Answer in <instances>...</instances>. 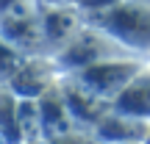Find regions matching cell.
I'll list each match as a JSON object with an SVG mask.
<instances>
[{"mask_svg":"<svg viewBox=\"0 0 150 144\" xmlns=\"http://www.w3.org/2000/svg\"><path fill=\"white\" fill-rule=\"evenodd\" d=\"M86 22L120 42L131 53H150V6L131 0H111L97 11H89Z\"/></svg>","mask_w":150,"mask_h":144,"instance_id":"obj_1","label":"cell"},{"mask_svg":"<svg viewBox=\"0 0 150 144\" xmlns=\"http://www.w3.org/2000/svg\"><path fill=\"white\" fill-rule=\"evenodd\" d=\"M114 55H136V53L125 50L120 42H114L100 28L86 25V28H75L72 36L53 53V64L59 70V75H70L100 58H114Z\"/></svg>","mask_w":150,"mask_h":144,"instance_id":"obj_2","label":"cell"},{"mask_svg":"<svg viewBox=\"0 0 150 144\" xmlns=\"http://www.w3.org/2000/svg\"><path fill=\"white\" fill-rule=\"evenodd\" d=\"M142 58L139 55H114V58H100L95 64L83 67L78 72H70V78H75L81 86H86L89 91H95L97 97L111 103L120 94L125 83L142 70Z\"/></svg>","mask_w":150,"mask_h":144,"instance_id":"obj_3","label":"cell"},{"mask_svg":"<svg viewBox=\"0 0 150 144\" xmlns=\"http://www.w3.org/2000/svg\"><path fill=\"white\" fill-rule=\"evenodd\" d=\"M59 89H61V94H64V103H67V108H70V117H72L75 128L83 130V133H92V130L97 128V122L111 111V103L108 100L97 97L95 91L81 86L70 75H59Z\"/></svg>","mask_w":150,"mask_h":144,"instance_id":"obj_4","label":"cell"},{"mask_svg":"<svg viewBox=\"0 0 150 144\" xmlns=\"http://www.w3.org/2000/svg\"><path fill=\"white\" fill-rule=\"evenodd\" d=\"M39 103V119H42V139L45 141H67V139H78L81 130L75 128L72 117H70V108L64 103V94L59 89V80L50 86L47 91L36 97Z\"/></svg>","mask_w":150,"mask_h":144,"instance_id":"obj_5","label":"cell"},{"mask_svg":"<svg viewBox=\"0 0 150 144\" xmlns=\"http://www.w3.org/2000/svg\"><path fill=\"white\" fill-rule=\"evenodd\" d=\"M56 80H59V70H56L53 58L33 55V58H22L17 72L8 78V86L17 97H39Z\"/></svg>","mask_w":150,"mask_h":144,"instance_id":"obj_6","label":"cell"},{"mask_svg":"<svg viewBox=\"0 0 150 144\" xmlns=\"http://www.w3.org/2000/svg\"><path fill=\"white\" fill-rule=\"evenodd\" d=\"M111 108L125 117L150 122V67H142L111 100Z\"/></svg>","mask_w":150,"mask_h":144,"instance_id":"obj_7","label":"cell"},{"mask_svg":"<svg viewBox=\"0 0 150 144\" xmlns=\"http://www.w3.org/2000/svg\"><path fill=\"white\" fill-rule=\"evenodd\" d=\"M147 133H150V122L125 117V114L114 111V108L92 130V136L95 139H103V141H145Z\"/></svg>","mask_w":150,"mask_h":144,"instance_id":"obj_8","label":"cell"},{"mask_svg":"<svg viewBox=\"0 0 150 144\" xmlns=\"http://www.w3.org/2000/svg\"><path fill=\"white\" fill-rule=\"evenodd\" d=\"M0 141H22L20 130V97L8 83H0Z\"/></svg>","mask_w":150,"mask_h":144,"instance_id":"obj_9","label":"cell"},{"mask_svg":"<svg viewBox=\"0 0 150 144\" xmlns=\"http://www.w3.org/2000/svg\"><path fill=\"white\" fill-rule=\"evenodd\" d=\"M20 130H22V141L25 139L42 141V119H39L36 97H20Z\"/></svg>","mask_w":150,"mask_h":144,"instance_id":"obj_10","label":"cell"},{"mask_svg":"<svg viewBox=\"0 0 150 144\" xmlns=\"http://www.w3.org/2000/svg\"><path fill=\"white\" fill-rule=\"evenodd\" d=\"M22 58H25V53L17 50L14 44L0 33V83H8V78L17 72V67L22 64Z\"/></svg>","mask_w":150,"mask_h":144,"instance_id":"obj_11","label":"cell"},{"mask_svg":"<svg viewBox=\"0 0 150 144\" xmlns=\"http://www.w3.org/2000/svg\"><path fill=\"white\" fill-rule=\"evenodd\" d=\"M131 3H142V6H150V0H131Z\"/></svg>","mask_w":150,"mask_h":144,"instance_id":"obj_12","label":"cell"}]
</instances>
